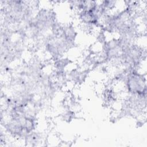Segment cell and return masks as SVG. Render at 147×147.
Listing matches in <instances>:
<instances>
[{
    "mask_svg": "<svg viewBox=\"0 0 147 147\" xmlns=\"http://www.w3.org/2000/svg\"><path fill=\"white\" fill-rule=\"evenodd\" d=\"M126 87L129 93L132 95L146 96V77L133 69L126 77Z\"/></svg>",
    "mask_w": 147,
    "mask_h": 147,
    "instance_id": "obj_1",
    "label": "cell"
}]
</instances>
